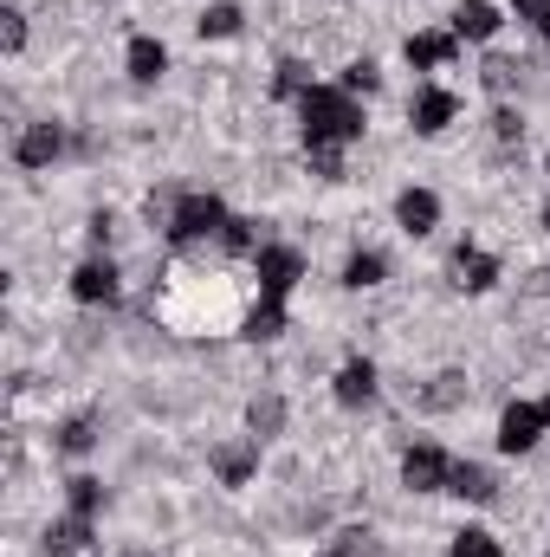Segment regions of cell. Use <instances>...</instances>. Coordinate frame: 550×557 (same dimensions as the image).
I'll return each instance as SVG.
<instances>
[{
	"mask_svg": "<svg viewBox=\"0 0 550 557\" xmlns=\"http://www.w3.org/2000/svg\"><path fill=\"white\" fill-rule=\"evenodd\" d=\"M298 117H304V143H357L363 137V104H357V91L311 85V91L298 98Z\"/></svg>",
	"mask_w": 550,
	"mask_h": 557,
	"instance_id": "6da1fadb",
	"label": "cell"
},
{
	"mask_svg": "<svg viewBox=\"0 0 550 557\" xmlns=\"http://www.w3.org/2000/svg\"><path fill=\"white\" fill-rule=\"evenodd\" d=\"M227 221H234V214H227L214 195H182L175 214H168V240H175V247H201V240L227 234Z\"/></svg>",
	"mask_w": 550,
	"mask_h": 557,
	"instance_id": "7a4b0ae2",
	"label": "cell"
},
{
	"mask_svg": "<svg viewBox=\"0 0 550 557\" xmlns=\"http://www.w3.org/2000/svg\"><path fill=\"white\" fill-rule=\"evenodd\" d=\"M402 480H409L414 493H447V480H453V460H447V447H434V441H421L402 454Z\"/></svg>",
	"mask_w": 550,
	"mask_h": 557,
	"instance_id": "3957f363",
	"label": "cell"
},
{
	"mask_svg": "<svg viewBox=\"0 0 550 557\" xmlns=\"http://www.w3.org/2000/svg\"><path fill=\"white\" fill-rule=\"evenodd\" d=\"M545 403H512L505 416H499V447L505 454H525V447H538V434H545Z\"/></svg>",
	"mask_w": 550,
	"mask_h": 557,
	"instance_id": "277c9868",
	"label": "cell"
},
{
	"mask_svg": "<svg viewBox=\"0 0 550 557\" xmlns=\"http://www.w3.org/2000/svg\"><path fill=\"white\" fill-rule=\"evenodd\" d=\"M253 467H260V434H240V441H221V447H214V473H221V486H247Z\"/></svg>",
	"mask_w": 550,
	"mask_h": 557,
	"instance_id": "5b68a950",
	"label": "cell"
},
{
	"mask_svg": "<svg viewBox=\"0 0 550 557\" xmlns=\"http://www.w3.org/2000/svg\"><path fill=\"white\" fill-rule=\"evenodd\" d=\"M298 273H304V260H298L291 247H260V292H266L273 305H285V292L298 285Z\"/></svg>",
	"mask_w": 550,
	"mask_h": 557,
	"instance_id": "8992f818",
	"label": "cell"
},
{
	"mask_svg": "<svg viewBox=\"0 0 550 557\" xmlns=\"http://www.w3.org/2000/svg\"><path fill=\"white\" fill-rule=\"evenodd\" d=\"M59 149H65V131H59V124H26V131L13 137V162H20V169H46Z\"/></svg>",
	"mask_w": 550,
	"mask_h": 557,
	"instance_id": "52a82bcc",
	"label": "cell"
},
{
	"mask_svg": "<svg viewBox=\"0 0 550 557\" xmlns=\"http://www.w3.org/2000/svg\"><path fill=\"white\" fill-rule=\"evenodd\" d=\"M72 298H85V305H111V298H117V267H111V260H85V267L72 273Z\"/></svg>",
	"mask_w": 550,
	"mask_h": 557,
	"instance_id": "ba28073f",
	"label": "cell"
},
{
	"mask_svg": "<svg viewBox=\"0 0 550 557\" xmlns=\"http://www.w3.org/2000/svg\"><path fill=\"white\" fill-rule=\"evenodd\" d=\"M409 117H414L421 137H440V131L460 117V104H453V91H421V98L409 104Z\"/></svg>",
	"mask_w": 550,
	"mask_h": 557,
	"instance_id": "9c48e42d",
	"label": "cell"
},
{
	"mask_svg": "<svg viewBox=\"0 0 550 557\" xmlns=\"http://www.w3.org/2000/svg\"><path fill=\"white\" fill-rule=\"evenodd\" d=\"M370 396H376V363H370V357H350V363L337 370V403H343V409H363Z\"/></svg>",
	"mask_w": 550,
	"mask_h": 557,
	"instance_id": "30bf717a",
	"label": "cell"
},
{
	"mask_svg": "<svg viewBox=\"0 0 550 557\" xmlns=\"http://www.w3.org/2000/svg\"><path fill=\"white\" fill-rule=\"evenodd\" d=\"M396 221H402V234H434V221H440V201H434V188H402V201H396Z\"/></svg>",
	"mask_w": 550,
	"mask_h": 557,
	"instance_id": "8fae6325",
	"label": "cell"
},
{
	"mask_svg": "<svg viewBox=\"0 0 550 557\" xmlns=\"http://www.w3.org/2000/svg\"><path fill=\"white\" fill-rule=\"evenodd\" d=\"M499 33V7L492 0H460L453 7V39H492Z\"/></svg>",
	"mask_w": 550,
	"mask_h": 557,
	"instance_id": "7c38bea8",
	"label": "cell"
},
{
	"mask_svg": "<svg viewBox=\"0 0 550 557\" xmlns=\"http://www.w3.org/2000/svg\"><path fill=\"white\" fill-rule=\"evenodd\" d=\"M91 545V519L85 512H72V519H59L52 532H46V557H78Z\"/></svg>",
	"mask_w": 550,
	"mask_h": 557,
	"instance_id": "4fadbf2b",
	"label": "cell"
},
{
	"mask_svg": "<svg viewBox=\"0 0 550 557\" xmlns=\"http://www.w3.org/2000/svg\"><path fill=\"white\" fill-rule=\"evenodd\" d=\"M447 493H460V499H473V506H486V499H499V486H492V473H486V467H473V460H453V480H447Z\"/></svg>",
	"mask_w": 550,
	"mask_h": 557,
	"instance_id": "5bb4252c",
	"label": "cell"
},
{
	"mask_svg": "<svg viewBox=\"0 0 550 557\" xmlns=\"http://www.w3.org/2000/svg\"><path fill=\"white\" fill-rule=\"evenodd\" d=\"M124 65H130V78H137V85H155V78L168 72V52H162V39H149V33H142V39H130V59H124Z\"/></svg>",
	"mask_w": 550,
	"mask_h": 557,
	"instance_id": "9a60e30c",
	"label": "cell"
},
{
	"mask_svg": "<svg viewBox=\"0 0 550 557\" xmlns=\"http://www.w3.org/2000/svg\"><path fill=\"white\" fill-rule=\"evenodd\" d=\"M453 273H460L466 292H486V285L499 278V260H492V253H479V247H460V253H453Z\"/></svg>",
	"mask_w": 550,
	"mask_h": 557,
	"instance_id": "2e32d148",
	"label": "cell"
},
{
	"mask_svg": "<svg viewBox=\"0 0 550 557\" xmlns=\"http://www.w3.org/2000/svg\"><path fill=\"white\" fill-rule=\"evenodd\" d=\"M453 46H460L453 33H414V39H409V65L434 72V65H447V59H453Z\"/></svg>",
	"mask_w": 550,
	"mask_h": 557,
	"instance_id": "e0dca14e",
	"label": "cell"
},
{
	"mask_svg": "<svg viewBox=\"0 0 550 557\" xmlns=\"http://www.w3.org/2000/svg\"><path fill=\"white\" fill-rule=\"evenodd\" d=\"M247 428H253L260 441H266V434H278V428H285V396H273V389H266V396H253V409H247Z\"/></svg>",
	"mask_w": 550,
	"mask_h": 557,
	"instance_id": "ac0fdd59",
	"label": "cell"
},
{
	"mask_svg": "<svg viewBox=\"0 0 550 557\" xmlns=\"http://www.w3.org/2000/svg\"><path fill=\"white\" fill-rule=\"evenodd\" d=\"M234 33H240V7L234 0H221V7L201 13V39H234Z\"/></svg>",
	"mask_w": 550,
	"mask_h": 557,
	"instance_id": "d6986e66",
	"label": "cell"
},
{
	"mask_svg": "<svg viewBox=\"0 0 550 557\" xmlns=\"http://www.w3.org/2000/svg\"><path fill=\"white\" fill-rule=\"evenodd\" d=\"M421 403H427V409H460V403H466V376H460V370L434 376V389H427Z\"/></svg>",
	"mask_w": 550,
	"mask_h": 557,
	"instance_id": "ffe728a7",
	"label": "cell"
},
{
	"mask_svg": "<svg viewBox=\"0 0 550 557\" xmlns=\"http://www.w3.org/2000/svg\"><path fill=\"white\" fill-rule=\"evenodd\" d=\"M65 499H72V512H85V519H91V512L104 506V480H91V473H78V480L65 486Z\"/></svg>",
	"mask_w": 550,
	"mask_h": 557,
	"instance_id": "44dd1931",
	"label": "cell"
},
{
	"mask_svg": "<svg viewBox=\"0 0 550 557\" xmlns=\"http://www.w3.org/2000/svg\"><path fill=\"white\" fill-rule=\"evenodd\" d=\"M273 91L278 98H304V91H311V65H304V59H285L278 78H273Z\"/></svg>",
	"mask_w": 550,
	"mask_h": 557,
	"instance_id": "7402d4cb",
	"label": "cell"
},
{
	"mask_svg": "<svg viewBox=\"0 0 550 557\" xmlns=\"http://www.w3.org/2000/svg\"><path fill=\"white\" fill-rule=\"evenodd\" d=\"M91 441H98V421L91 416H78V421L59 428V454H91Z\"/></svg>",
	"mask_w": 550,
	"mask_h": 557,
	"instance_id": "603a6c76",
	"label": "cell"
},
{
	"mask_svg": "<svg viewBox=\"0 0 550 557\" xmlns=\"http://www.w3.org/2000/svg\"><path fill=\"white\" fill-rule=\"evenodd\" d=\"M278 331H285V305L260 298V311L247 318V337H260V344H266V337H278Z\"/></svg>",
	"mask_w": 550,
	"mask_h": 557,
	"instance_id": "cb8c5ba5",
	"label": "cell"
},
{
	"mask_svg": "<svg viewBox=\"0 0 550 557\" xmlns=\"http://www.w3.org/2000/svg\"><path fill=\"white\" fill-rule=\"evenodd\" d=\"M383 278V253H350V267H343V285L350 292H363V285H376Z\"/></svg>",
	"mask_w": 550,
	"mask_h": 557,
	"instance_id": "d4e9b609",
	"label": "cell"
},
{
	"mask_svg": "<svg viewBox=\"0 0 550 557\" xmlns=\"http://www.w3.org/2000/svg\"><path fill=\"white\" fill-rule=\"evenodd\" d=\"M518 72H525V65H518V59H499V52L479 65V78H486L492 91H512V85H518Z\"/></svg>",
	"mask_w": 550,
	"mask_h": 557,
	"instance_id": "484cf974",
	"label": "cell"
},
{
	"mask_svg": "<svg viewBox=\"0 0 550 557\" xmlns=\"http://www.w3.org/2000/svg\"><path fill=\"white\" fill-rule=\"evenodd\" d=\"M324 557H376V539H370L363 525H350V532H337V545Z\"/></svg>",
	"mask_w": 550,
	"mask_h": 557,
	"instance_id": "4316f807",
	"label": "cell"
},
{
	"mask_svg": "<svg viewBox=\"0 0 550 557\" xmlns=\"http://www.w3.org/2000/svg\"><path fill=\"white\" fill-rule=\"evenodd\" d=\"M304 156H311V169H317L324 182H337V175H343V156H337V143H304Z\"/></svg>",
	"mask_w": 550,
	"mask_h": 557,
	"instance_id": "83f0119b",
	"label": "cell"
},
{
	"mask_svg": "<svg viewBox=\"0 0 550 557\" xmlns=\"http://www.w3.org/2000/svg\"><path fill=\"white\" fill-rule=\"evenodd\" d=\"M453 557H499V545H492V532H453Z\"/></svg>",
	"mask_w": 550,
	"mask_h": 557,
	"instance_id": "f1b7e54d",
	"label": "cell"
},
{
	"mask_svg": "<svg viewBox=\"0 0 550 557\" xmlns=\"http://www.w3.org/2000/svg\"><path fill=\"white\" fill-rule=\"evenodd\" d=\"M0 46H7V52H20V46H26V13H13V7L0 13Z\"/></svg>",
	"mask_w": 550,
	"mask_h": 557,
	"instance_id": "f546056e",
	"label": "cell"
},
{
	"mask_svg": "<svg viewBox=\"0 0 550 557\" xmlns=\"http://www.w3.org/2000/svg\"><path fill=\"white\" fill-rule=\"evenodd\" d=\"M376 85H383V72H376L370 59H357V65L343 72V91H376Z\"/></svg>",
	"mask_w": 550,
	"mask_h": 557,
	"instance_id": "4dcf8cb0",
	"label": "cell"
},
{
	"mask_svg": "<svg viewBox=\"0 0 550 557\" xmlns=\"http://www.w3.org/2000/svg\"><path fill=\"white\" fill-rule=\"evenodd\" d=\"M221 247H227V253H253V221H227Z\"/></svg>",
	"mask_w": 550,
	"mask_h": 557,
	"instance_id": "1f68e13d",
	"label": "cell"
},
{
	"mask_svg": "<svg viewBox=\"0 0 550 557\" xmlns=\"http://www.w3.org/2000/svg\"><path fill=\"white\" fill-rule=\"evenodd\" d=\"M492 137H499V143H518V137H525L518 111H499V117H492Z\"/></svg>",
	"mask_w": 550,
	"mask_h": 557,
	"instance_id": "d6a6232c",
	"label": "cell"
},
{
	"mask_svg": "<svg viewBox=\"0 0 550 557\" xmlns=\"http://www.w3.org/2000/svg\"><path fill=\"white\" fill-rule=\"evenodd\" d=\"M518 20H532V26H545V20H550V0H518Z\"/></svg>",
	"mask_w": 550,
	"mask_h": 557,
	"instance_id": "836d02e7",
	"label": "cell"
},
{
	"mask_svg": "<svg viewBox=\"0 0 550 557\" xmlns=\"http://www.w3.org/2000/svg\"><path fill=\"white\" fill-rule=\"evenodd\" d=\"M532 292H550V267H538V273H532Z\"/></svg>",
	"mask_w": 550,
	"mask_h": 557,
	"instance_id": "e575fe53",
	"label": "cell"
},
{
	"mask_svg": "<svg viewBox=\"0 0 550 557\" xmlns=\"http://www.w3.org/2000/svg\"><path fill=\"white\" fill-rule=\"evenodd\" d=\"M545 227H550V201H545Z\"/></svg>",
	"mask_w": 550,
	"mask_h": 557,
	"instance_id": "d590c367",
	"label": "cell"
},
{
	"mask_svg": "<svg viewBox=\"0 0 550 557\" xmlns=\"http://www.w3.org/2000/svg\"><path fill=\"white\" fill-rule=\"evenodd\" d=\"M545 46H550V20H545Z\"/></svg>",
	"mask_w": 550,
	"mask_h": 557,
	"instance_id": "8d00e7d4",
	"label": "cell"
},
{
	"mask_svg": "<svg viewBox=\"0 0 550 557\" xmlns=\"http://www.w3.org/2000/svg\"><path fill=\"white\" fill-rule=\"evenodd\" d=\"M545 421H550V403H545Z\"/></svg>",
	"mask_w": 550,
	"mask_h": 557,
	"instance_id": "74e56055",
	"label": "cell"
},
{
	"mask_svg": "<svg viewBox=\"0 0 550 557\" xmlns=\"http://www.w3.org/2000/svg\"><path fill=\"white\" fill-rule=\"evenodd\" d=\"M130 557H142V552H130Z\"/></svg>",
	"mask_w": 550,
	"mask_h": 557,
	"instance_id": "f35d334b",
	"label": "cell"
}]
</instances>
